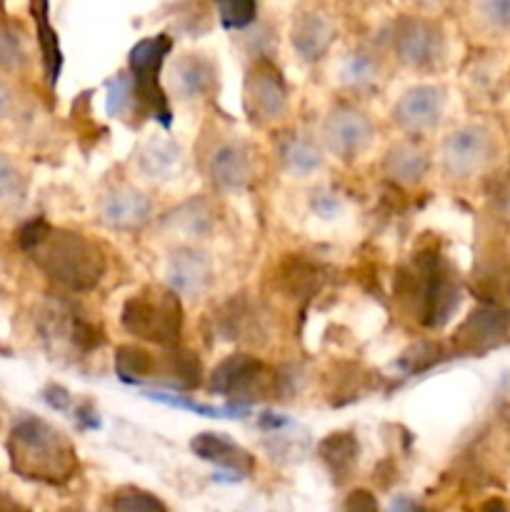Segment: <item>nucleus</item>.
Masks as SVG:
<instances>
[{"label": "nucleus", "mask_w": 510, "mask_h": 512, "mask_svg": "<svg viewBox=\"0 0 510 512\" xmlns=\"http://www.w3.org/2000/svg\"><path fill=\"white\" fill-rule=\"evenodd\" d=\"M495 155V138L483 125H465L445 138L443 168L453 178H470L480 173Z\"/></svg>", "instance_id": "9b49d317"}, {"label": "nucleus", "mask_w": 510, "mask_h": 512, "mask_svg": "<svg viewBox=\"0 0 510 512\" xmlns=\"http://www.w3.org/2000/svg\"><path fill=\"white\" fill-rule=\"evenodd\" d=\"M323 138L330 153L338 155L340 160H353L373 140V123L360 110L350 108V105H338L325 118Z\"/></svg>", "instance_id": "f8f14e48"}, {"label": "nucleus", "mask_w": 510, "mask_h": 512, "mask_svg": "<svg viewBox=\"0 0 510 512\" xmlns=\"http://www.w3.org/2000/svg\"><path fill=\"white\" fill-rule=\"evenodd\" d=\"M8 110H10V93H8V88L0 83V118H3V115H8Z\"/></svg>", "instance_id": "49530a36"}, {"label": "nucleus", "mask_w": 510, "mask_h": 512, "mask_svg": "<svg viewBox=\"0 0 510 512\" xmlns=\"http://www.w3.org/2000/svg\"><path fill=\"white\" fill-rule=\"evenodd\" d=\"M428 170V155L415 143H398L385 155V173L400 185H413Z\"/></svg>", "instance_id": "b1692460"}, {"label": "nucleus", "mask_w": 510, "mask_h": 512, "mask_svg": "<svg viewBox=\"0 0 510 512\" xmlns=\"http://www.w3.org/2000/svg\"><path fill=\"white\" fill-rule=\"evenodd\" d=\"M258 313H255L250 305H245L243 300H235L230 305H225L223 313L218 318V333L228 340H248L255 343V335H258Z\"/></svg>", "instance_id": "cd10ccee"}, {"label": "nucleus", "mask_w": 510, "mask_h": 512, "mask_svg": "<svg viewBox=\"0 0 510 512\" xmlns=\"http://www.w3.org/2000/svg\"><path fill=\"white\" fill-rule=\"evenodd\" d=\"M495 205H498V213L503 215L505 220H510V175L505 178V183L500 185V193L495 198Z\"/></svg>", "instance_id": "37998d69"}, {"label": "nucleus", "mask_w": 510, "mask_h": 512, "mask_svg": "<svg viewBox=\"0 0 510 512\" xmlns=\"http://www.w3.org/2000/svg\"><path fill=\"white\" fill-rule=\"evenodd\" d=\"M218 85V68L205 55H183L173 68V88L180 98L200 100Z\"/></svg>", "instance_id": "6ab92c4d"}, {"label": "nucleus", "mask_w": 510, "mask_h": 512, "mask_svg": "<svg viewBox=\"0 0 510 512\" xmlns=\"http://www.w3.org/2000/svg\"><path fill=\"white\" fill-rule=\"evenodd\" d=\"M445 108V93L438 85H415L395 103L393 118L408 133H423L440 120Z\"/></svg>", "instance_id": "4468645a"}, {"label": "nucleus", "mask_w": 510, "mask_h": 512, "mask_svg": "<svg viewBox=\"0 0 510 512\" xmlns=\"http://www.w3.org/2000/svg\"><path fill=\"white\" fill-rule=\"evenodd\" d=\"M278 158L290 175H310L323 163L318 145L295 130L278 135Z\"/></svg>", "instance_id": "4be33fe9"}, {"label": "nucleus", "mask_w": 510, "mask_h": 512, "mask_svg": "<svg viewBox=\"0 0 510 512\" xmlns=\"http://www.w3.org/2000/svg\"><path fill=\"white\" fill-rule=\"evenodd\" d=\"M180 165H183L180 148L168 138H150L138 153V168L153 180H170L180 173Z\"/></svg>", "instance_id": "5701e85b"}, {"label": "nucleus", "mask_w": 510, "mask_h": 512, "mask_svg": "<svg viewBox=\"0 0 510 512\" xmlns=\"http://www.w3.org/2000/svg\"><path fill=\"white\" fill-rule=\"evenodd\" d=\"M480 512H508V505H505L503 500L493 498V500H488V503H485L483 508H480Z\"/></svg>", "instance_id": "a18cd8bd"}, {"label": "nucleus", "mask_w": 510, "mask_h": 512, "mask_svg": "<svg viewBox=\"0 0 510 512\" xmlns=\"http://www.w3.org/2000/svg\"><path fill=\"white\" fill-rule=\"evenodd\" d=\"M253 173V153L240 140L223 143L210 158V180L215 183V188L225 190V193H240V190L248 188Z\"/></svg>", "instance_id": "dca6fc26"}, {"label": "nucleus", "mask_w": 510, "mask_h": 512, "mask_svg": "<svg viewBox=\"0 0 510 512\" xmlns=\"http://www.w3.org/2000/svg\"><path fill=\"white\" fill-rule=\"evenodd\" d=\"M338 512H380L378 508V498H375L370 490L358 488L353 493H348V498L343 500Z\"/></svg>", "instance_id": "4c0bfd02"}, {"label": "nucleus", "mask_w": 510, "mask_h": 512, "mask_svg": "<svg viewBox=\"0 0 510 512\" xmlns=\"http://www.w3.org/2000/svg\"><path fill=\"white\" fill-rule=\"evenodd\" d=\"M30 13H33L35 25H38V45L40 58H43L45 80H48L50 88H55V83L60 78V70H63V50H60L58 33L48 23V5L33 3L30 5Z\"/></svg>", "instance_id": "393cba45"}, {"label": "nucleus", "mask_w": 510, "mask_h": 512, "mask_svg": "<svg viewBox=\"0 0 510 512\" xmlns=\"http://www.w3.org/2000/svg\"><path fill=\"white\" fill-rule=\"evenodd\" d=\"M335 23L328 13L323 10H303L293 18V28H290V43L293 50L308 63L323 58L328 48L335 40Z\"/></svg>", "instance_id": "f3484780"}, {"label": "nucleus", "mask_w": 510, "mask_h": 512, "mask_svg": "<svg viewBox=\"0 0 510 512\" xmlns=\"http://www.w3.org/2000/svg\"><path fill=\"white\" fill-rule=\"evenodd\" d=\"M98 213L105 228L120 230V233H133V230L148 225L150 200L133 185H118V188H110L100 198Z\"/></svg>", "instance_id": "ddd939ff"}, {"label": "nucleus", "mask_w": 510, "mask_h": 512, "mask_svg": "<svg viewBox=\"0 0 510 512\" xmlns=\"http://www.w3.org/2000/svg\"><path fill=\"white\" fill-rule=\"evenodd\" d=\"M170 50H173V38L158 33L138 40L128 53V75L133 80L135 105H140L163 128H170V123H173L168 98H165V90L160 85V70H163Z\"/></svg>", "instance_id": "39448f33"}, {"label": "nucleus", "mask_w": 510, "mask_h": 512, "mask_svg": "<svg viewBox=\"0 0 510 512\" xmlns=\"http://www.w3.org/2000/svg\"><path fill=\"white\" fill-rule=\"evenodd\" d=\"M385 512H433V510H428L423 503L408 498V495H398V498L388 505V510Z\"/></svg>", "instance_id": "a19ab883"}, {"label": "nucleus", "mask_w": 510, "mask_h": 512, "mask_svg": "<svg viewBox=\"0 0 510 512\" xmlns=\"http://www.w3.org/2000/svg\"><path fill=\"white\" fill-rule=\"evenodd\" d=\"M43 398H45V403L50 405V408H55V410H68V405H70V393L65 388H60V385H50V388H45V393H43Z\"/></svg>", "instance_id": "ea45409f"}, {"label": "nucleus", "mask_w": 510, "mask_h": 512, "mask_svg": "<svg viewBox=\"0 0 510 512\" xmlns=\"http://www.w3.org/2000/svg\"><path fill=\"white\" fill-rule=\"evenodd\" d=\"M173 223L178 225V228L188 230V233H205V230L210 228V223H213V215H210L208 205L200 203V200H190V203L180 205L178 210H175L173 215Z\"/></svg>", "instance_id": "72a5a7b5"}, {"label": "nucleus", "mask_w": 510, "mask_h": 512, "mask_svg": "<svg viewBox=\"0 0 510 512\" xmlns=\"http://www.w3.org/2000/svg\"><path fill=\"white\" fill-rule=\"evenodd\" d=\"M213 280V263L198 248H178L168 260V288L178 295H200Z\"/></svg>", "instance_id": "a211bd4d"}, {"label": "nucleus", "mask_w": 510, "mask_h": 512, "mask_svg": "<svg viewBox=\"0 0 510 512\" xmlns=\"http://www.w3.org/2000/svg\"><path fill=\"white\" fill-rule=\"evenodd\" d=\"M393 50L403 65L418 70L433 68L445 53L443 30L423 18L403 15L393 25Z\"/></svg>", "instance_id": "9d476101"}, {"label": "nucleus", "mask_w": 510, "mask_h": 512, "mask_svg": "<svg viewBox=\"0 0 510 512\" xmlns=\"http://www.w3.org/2000/svg\"><path fill=\"white\" fill-rule=\"evenodd\" d=\"M115 373L125 385H140L145 378H153L158 373V363L148 350L138 345H120L115 350Z\"/></svg>", "instance_id": "bb28decb"}, {"label": "nucleus", "mask_w": 510, "mask_h": 512, "mask_svg": "<svg viewBox=\"0 0 510 512\" xmlns=\"http://www.w3.org/2000/svg\"><path fill=\"white\" fill-rule=\"evenodd\" d=\"M28 255L53 283L73 293H88L98 288L105 275L103 250L93 240L73 230L50 228L48 235Z\"/></svg>", "instance_id": "7ed1b4c3"}, {"label": "nucleus", "mask_w": 510, "mask_h": 512, "mask_svg": "<svg viewBox=\"0 0 510 512\" xmlns=\"http://www.w3.org/2000/svg\"><path fill=\"white\" fill-rule=\"evenodd\" d=\"M120 325L135 340L155 343L160 348H178L183 333V305L180 295L168 285H148L125 300Z\"/></svg>", "instance_id": "20e7f679"}, {"label": "nucleus", "mask_w": 510, "mask_h": 512, "mask_svg": "<svg viewBox=\"0 0 510 512\" xmlns=\"http://www.w3.org/2000/svg\"><path fill=\"white\" fill-rule=\"evenodd\" d=\"M510 345V310L505 305L485 300L470 310L468 318L455 330L450 355L453 358H478V355Z\"/></svg>", "instance_id": "0eeeda50"}, {"label": "nucleus", "mask_w": 510, "mask_h": 512, "mask_svg": "<svg viewBox=\"0 0 510 512\" xmlns=\"http://www.w3.org/2000/svg\"><path fill=\"white\" fill-rule=\"evenodd\" d=\"M280 385H283V380L268 365L260 363L253 355L235 353L220 365H215V370L210 373L208 390L213 395H220V398H228L233 408L245 410L243 405L278 395Z\"/></svg>", "instance_id": "423d86ee"}, {"label": "nucleus", "mask_w": 510, "mask_h": 512, "mask_svg": "<svg viewBox=\"0 0 510 512\" xmlns=\"http://www.w3.org/2000/svg\"><path fill=\"white\" fill-rule=\"evenodd\" d=\"M110 512H168L160 498L140 488H120L110 498Z\"/></svg>", "instance_id": "2f4dec72"}, {"label": "nucleus", "mask_w": 510, "mask_h": 512, "mask_svg": "<svg viewBox=\"0 0 510 512\" xmlns=\"http://www.w3.org/2000/svg\"><path fill=\"white\" fill-rule=\"evenodd\" d=\"M25 63V48L20 35L15 33L13 25L0 20V65L5 70H18Z\"/></svg>", "instance_id": "f704fd0d"}, {"label": "nucleus", "mask_w": 510, "mask_h": 512, "mask_svg": "<svg viewBox=\"0 0 510 512\" xmlns=\"http://www.w3.org/2000/svg\"><path fill=\"white\" fill-rule=\"evenodd\" d=\"M38 325L45 343L68 345L70 350L80 355L90 353V350H95L103 343L100 330L93 323H88L83 315H78L73 305L63 303L60 298H50V303L43 305Z\"/></svg>", "instance_id": "6e6552de"}, {"label": "nucleus", "mask_w": 510, "mask_h": 512, "mask_svg": "<svg viewBox=\"0 0 510 512\" xmlns=\"http://www.w3.org/2000/svg\"><path fill=\"white\" fill-rule=\"evenodd\" d=\"M8 458L15 475L33 483L65 485L78 473L73 443L43 418H23L8 438Z\"/></svg>", "instance_id": "f03ea898"}, {"label": "nucleus", "mask_w": 510, "mask_h": 512, "mask_svg": "<svg viewBox=\"0 0 510 512\" xmlns=\"http://www.w3.org/2000/svg\"><path fill=\"white\" fill-rule=\"evenodd\" d=\"M220 25L228 30H243L258 18V5L253 0H225L218 3Z\"/></svg>", "instance_id": "473e14b6"}, {"label": "nucleus", "mask_w": 510, "mask_h": 512, "mask_svg": "<svg viewBox=\"0 0 510 512\" xmlns=\"http://www.w3.org/2000/svg\"><path fill=\"white\" fill-rule=\"evenodd\" d=\"M330 270L320 263H308L303 258H290L280 268V288L290 298H313L328 280Z\"/></svg>", "instance_id": "412c9836"}, {"label": "nucleus", "mask_w": 510, "mask_h": 512, "mask_svg": "<svg viewBox=\"0 0 510 512\" xmlns=\"http://www.w3.org/2000/svg\"><path fill=\"white\" fill-rule=\"evenodd\" d=\"M448 358H453L448 348H443V345L438 343H430V340H420V343L410 345V348L400 355L398 368L403 370L405 375H418L423 373V370L435 368V365L443 363V360Z\"/></svg>", "instance_id": "c756f323"}, {"label": "nucleus", "mask_w": 510, "mask_h": 512, "mask_svg": "<svg viewBox=\"0 0 510 512\" xmlns=\"http://www.w3.org/2000/svg\"><path fill=\"white\" fill-rule=\"evenodd\" d=\"M190 450L193 455H198L205 463L215 465L223 473L233 475L235 480L248 478L255 470V458L243 448V445L235 443L233 438L223 433H198L190 440Z\"/></svg>", "instance_id": "2eb2a0df"}, {"label": "nucleus", "mask_w": 510, "mask_h": 512, "mask_svg": "<svg viewBox=\"0 0 510 512\" xmlns=\"http://www.w3.org/2000/svg\"><path fill=\"white\" fill-rule=\"evenodd\" d=\"M318 458L323 460V465L328 468L330 478L335 485L348 483L350 475L358 468L360 458V443L358 435L350 433V430H340V433L325 435L318 443Z\"/></svg>", "instance_id": "aec40b11"}, {"label": "nucleus", "mask_w": 510, "mask_h": 512, "mask_svg": "<svg viewBox=\"0 0 510 512\" xmlns=\"http://www.w3.org/2000/svg\"><path fill=\"white\" fill-rule=\"evenodd\" d=\"M75 418H78L80 423L85 425V428H100L98 413H95V410H93V405H90V403L80 405V408L75 410Z\"/></svg>", "instance_id": "c03bdc74"}, {"label": "nucleus", "mask_w": 510, "mask_h": 512, "mask_svg": "<svg viewBox=\"0 0 510 512\" xmlns=\"http://www.w3.org/2000/svg\"><path fill=\"white\" fill-rule=\"evenodd\" d=\"M395 298L423 328L440 330L460 305V280L440 250L423 248L395 275Z\"/></svg>", "instance_id": "f257e3e1"}, {"label": "nucleus", "mask_w": 510, "mask_h": 512, "mask_svg": "<svg viewBox=\"0 0 510 512\" xmlns=\"http://www.w3.org/2000/svg\"><path fill=\"white\" fill-rule=\"evenodd\" d=\"M495 410H498L500 418L510 423V378L503 380L498 395H495Z\"/></svg>", "instance_id": "79ce46f5"}, {"label": "nucleus", "mask_w": 510, "mask_h": 512, "mask_svg": "<svg viewBox=\"0 0 510 512\" xmlns=\"http://www.w3.org/2000/svg\"><path fill=\"white\" fill-rule=\"evenodd\" d=\"M105 88H108V98H105V110H108V115L110 118H125V115L135 108L133 80H130L128 70L115 73Z\"/></svg>", "instance_id": "7c9ffc66"}, {"label": "nucleus", "mask_w": 510, "mask_h": 512, "mask_svg": "<svg viewBox=\"0 0 510 512\" xmlns=\"http://www.w3.org/2000/svg\"><path fill=\"white\" fill-rule=\"evenodd\" d=\"M480 13L485 15L490 25L500 30L510 28V0H490V3L480 5Z\"/></svg>", "instance_id": "58836bf2"}, {"label": "nucleus", "mask_w": 510, "mask_h": 512, "mask_svg": "<svg viewBox=\"0 0 510 512\" xmlns=\"http://www.w3.org/2000/svg\"><path fill=\"white\" fill-rule=\"evenodd\" d=\"M200 360L193 350L188 348H168L163 358V378L170 388L193 390L200 385Z\"/></svg>", "instance_id": "a878e982"}, {"label": "nucleus", "mask_w": 510, "mask_h": 512, "mask_svg": "<svg viewBox=\"0 0 510 512\" xmlns=\"http://www.w3.org/2000/svg\"><path fill=\"white\" fill-rule=\"evenodd\" d=\"M23 190H25V183L20 170L10 163V158L0 155V203L23 198Z\"/></svg>", "instance_id": "c9c22d12"}, {"label": "nucleus", "mask_w": 510, "mask_h": 512, "mask_svg": "<svg viewBox=\"0 0 510 512\" xmlns=\"http://www.w3.org/2000/svg\"><path fill=\"white\" fill-rule=\"evenodd\" d=\"M378 70L380 63L370 50H353V53L345 55L343 60V68H340V80L343 85L353 90H365L378 80Z\"/></svg>", "instance_id": "c85d7f7f"}, {"label": "nucleus", "mask_w": 510, "mask_h": 512, "mask_svg": "<svg viewBox=\"0 0 510 512\" xmlns=\"http://www.w3.org/2000/svg\"><path fill=\"white\" fill-rule=\"evenodd\" d=\"M50 228H53V225H50L45 218H30L28 223L20 225L18 235H15V240H18V248L23 250V253H30V250H33L35 245H38L40 240L48 235Z\"/></svg>", "instance_id": "e433bc0d"}, {"label": "nucleus", "mask_w": 510, "mask_h": 512, "mask_svg": "<svg viewBox=\"0 0 510 512\" xmlns=\"http://www.w3.org/2000/svg\"><path fill=\"white\" fill-rule=\"evenodd\" d=\"M243 105L253 123H268V120L280 118L288 108V88H285L280 70L270 60H255L253 68L248 70Z\"/></svg>", "instance_id": "1a4fd4ad"}]
</instances>
